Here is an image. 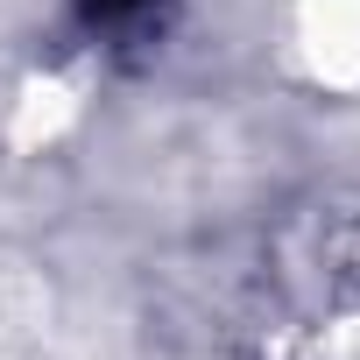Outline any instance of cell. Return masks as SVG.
<instances>
[{"mask_svg": "<svg viewBox=\"0 0 360 360\" xmlns=\"http://www.w3.org/2000/svg\"><path fill=\"white\" fill-rule=\"evenodd\" d=\"M155 8H162V0H78L85 29H99V36H127V29H148V22H155Z\"/></svg>", "mask_w": 360, "mask_h": 360, "instance_id": "cell-1", "label": "cell"}]
</instances>
